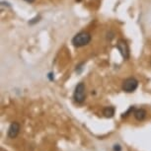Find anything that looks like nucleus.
I'll return each mask as SVG.
<instances>
[{
    "instance_id": "obj_1",
    "label": "nucleus",
    "mask_w": 151,
    "mask_h": 151,
    "mask_svg": "<svg viewBox=\"0 0 151 151\" xmlns=\"http://www.w3.org/2000/svg\"><path fill=\"white\" fill-rule=\"evenodd\" d=\"M91 41V35L89 33L81 32L78 33L74 38L72 39V45L76 47H84V45H88Z\"/></svg>"
},
{
    "instance_id": "obj_2",
    "label": "nucleus",
    "mask_w": 151,
    "mask_h": 151,
    "mask_svg": "<svg viewBox=\"0 0 151 151\" xmlns=\"http://www.w3.org/2000/svg\"><path fill=\"white\" fill-rule=\"evenodd\" d=\"M85 97H86V93H85V85L84 83H79L77 86L75 87V91L73 94V98L75 100L76 103L82 104L85 101Z\"/></svg>"
},
{
    "instance_id": "obj_3",
    "label": "nucleus",
    "mask_w": 151,
    "mask_h": 151,
    "mask_svg": "<svg viewBox=\"0 0 151 151\" xmlns=\"http://www.w3.org/2000/svg\"><path fill=\"white\" fill-rule=\"evenodd\" d=\"M137 86H138V81L135 78L129 77L125 79L124 83H122V90L127 93H132L136 90Z\"/></svg>"
},
{
    "instance_id": "obj_4",
    "label": "nucleus",
    "mask_w": 151,
    "mask_h": 151,
    "mask_svg": "<svg viewBox=\"0 0 151 151\" xmlns=\"http://www.w3.org/2000/svg\"><path fill=\"white\" fill-rule=\"evenodd\" d=\"M116 47H118V50L121 52L122 55L124 56V59H127L129 58V45L127 44L125 42L124 40H119L118 42V45H116Z\"/></svg>"
},
{
    "instance_id": "obj_5",
    "label": "nucleus",
    "mask_w": 151,
    "mask_h": 151,
    "mask_svg": "<svg viewBox=\"0 0 151 151\" xmlns=\"http://www.w3.org/2000/svg\"><path fill=\"white\" fill-rule=\"evenodd\" d=\"M20 132V124L18 122H12L8 129V137L9 138H16Z\"/></svg>"
},
{
    "instance_id": "obj_6",
    "label": "nucleus",
    "mask_w": 151,
    "mask_h": 151,
    "mask_svg": "<svg viewBox=\"0 0 151 151\" xmlns=\"http://www.w3.org/2000/svg\"><path fill=\"white\" fill-rule=\"evenodd\" d=\"M146 111L144 109H137L134 111V118L137 119V121L141 122L146 118Z\"/></svg>"
},
{
    "instance_id": "obj_7",
    "label": "nucleus",
    "mask_w": 151,
    "mask_h": 151,
    "mask_svg": "<svg viewBox=\"0 0 151 151\" xmlns=\"http://www.w3.org/2000/svg\"><path fill=\"white\" fill-rule=\"evenodd\" d=\"M103 115L106 116V118H112L115 115V108L114 107H107L105 108L103 111Z\"/></svg>"
},
{
    "instance_id": "obj_8",
    "label": "nucleus",
    "mask_w": 151,
    "mask_h": 151,
    "mask_svg": "<svg viewBox=\"0 0 151 151\" xmlns=\"http://www.w3.org/2000/svg\"><path fill=\"white\" fill-rule=\"evenodd\" d=\"M132 111H134V107H130V108H129V110L127 111V113H124V114H122V118H124V116H129V114L132 113Z\"/></svg>"
},
{
    "instance_id": "obj_9",
    "label": "nucleus",
    "mask_w": 151,
    "mask_h": 151,
    "mask_svg": "<svg viewBox=\"0 0 151 151\" xmlns=\"http://www.w3.org/2000/svg\"><path fill=\"white\" fill-rule=\"evenodd\" d=\"M113 150L114 151H122V146L119 144H115L113 146Z\"/></svg>"
},
{
    "instance_id": "obj_10",
    "label": "nucleus",
    "mask_w": 151,
    "mask_h": 151,
    "mask_svg": "<svg viewBox=\"0 0 151 151\" xmlns=\"http://www.w3.org/2000/svg\"><path fill=\"white\" fill-rule=\"evenodd\" d=\"M47 77H48V79H50V81H52V80H53V73H52V72L48 73Z\"/></svg>"
},
{
    "instance_id": "obj_11",
    "label": "nucleus",
    "mask_w": 151,
    "mask_h": 151,
    "mask_svg": "<svg viewBox=\"0 0 151 151\" xmlns=\"http://www.w3.org/2000/svg\"><path fill=\"white\" fill-rule=\"evenodd\" d=\"M25 1H27V2H29V3H33L35 0H25Z\"/></svg>"
},
{
    "instance_id": "obj_12",
    "label": "nucleus",
    "mask_w": 151,
    "mask_h": 151,
    "mask_svg": "<svg viewBox=\"0 0 151 151\" xmlns=\"http://www.w3.org/2000/svg\"><path fill=\"white\" fill-rule=\"evenodd\" d=\"M78 1H80V0H78Z\"/></svg>"
}]
</instances>
